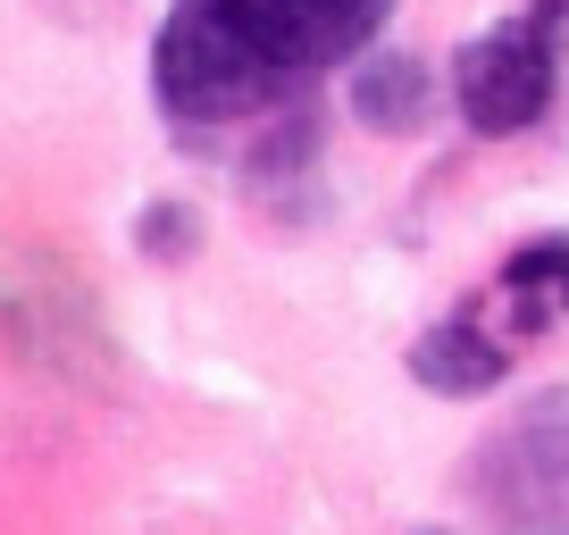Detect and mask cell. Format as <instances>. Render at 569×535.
I'll use <instances>...</instances> for the list:
<instances>
[{"mask_svg": "<svg viewBox=\"0 0 569 535\" xmlns=\"http://www.w3.org/2000/svg\"><path fill=\"white\" fill-rule=\"evenodd\" d=\"M151 84H160V101L177 109L184 125H234V118L277 109L293 75L268 51H251L210 0H177L160 42H151Z\"/></svg>", "mask_w": 569, "mask_h": 535, "instance_id": "obj_1", "label": "cell"}, {"mask_svg": "<svg viewBox=\"0 0 569 535\" xmlns=\"http://www.w3.org/2000/svg\"><path fill=\"white\" fill-rule=\"evenodd\" d=\"M552 26L536 18H511V26H486L461 59H452V101H461L469 134H528L536 118L552 109Z\"/></svg>", "mask_w": 569, "mask_h": 535, "instance_id": "obj_2", "label": "cell"}, {"mask_svg": "<svg viewBox=\"0 0 569 535\" xmlns=\"http://www.w3.org/2000/svg\"><path fill=\"white\" fill-rule=\"evenodd\" d=\"M210 9L251 51L277 59L284 75H319V68H343V59L369 51L393 0H210Z\"/></svg>", "mask_w": 569, "mask_h": 535, "instance_id": "obj_3", "label": "cell"}, {"mask_svg": "<svg viewBox=\"0 0 569 535\" xmlns=\"http://www.w3.org/2000/svg\"><path fill=\"white\" fill-rule=\"evenodd\" d=\"M486 319V335H502L519 352V343H536L545 326L569 319V234H536V243H519L511 260H502V276L469 302Z\"/></svg>", "mask_w": 569, "mask_h": 535, "instance_id": "obj_4", "label": "cell"}, {"mask_svg": "<svg viewBox=\"0 0 569 535\" xmlns=\"http://www.w3.org/2000/svg\"><path fill=\"white\" fill-rule=\"evenodd\" d=\"M502 369H511V343L486 335V319H478L469 302L452 310L445 326H427V335L410 343V376H419L427 393H452V402H469V393L502 385Z\"/></svg>", "mask_w": 569, "mask_h": 535, "instance_id": "obj_5", "label": "cell"}, {"mask_svg": "<svg viewBox=\"0 0 569 535\" xmlns=\"http://www.w3.org/2000/svg\"><path fill=\"white\" fill-rule=\"evenodd\" d=\"M427 109H436V84H427L419 59H369V68H352V118L360 125L410 134V125H427Z\"/></svg>", "mask_w": 569, "mask_h": 535, "instance_id": "obj_6", "label": "cell"}, {"mask_svg": "<svg viewBox=\"0 0 569 535\" xmlns=\"http://www.w3.org/2000/svg\"><path fill=\"white\" fill-rule=\"evenodd\" d=\"M184 243H193V226H184L177 201H160V210L142 218V251H184Z\"/></svg>", "mask_w": 569, "mask_h": 535, "instance_id": "obj_7", "label": "cell"}, {"mask_svg": "<svg viewBox=\"0 0 569 535\" xmlns=\"http://www.w3.org/2000/svg\"><path fill=\"white\" fill-rule=\"evenodd\" d=\"M536 18H545V26H569V0H536Z\"/></svg>", "mask_w": 569, "mask_h": 535, "instance_id": "obj_8", "label": "cell"}]
</instances>
